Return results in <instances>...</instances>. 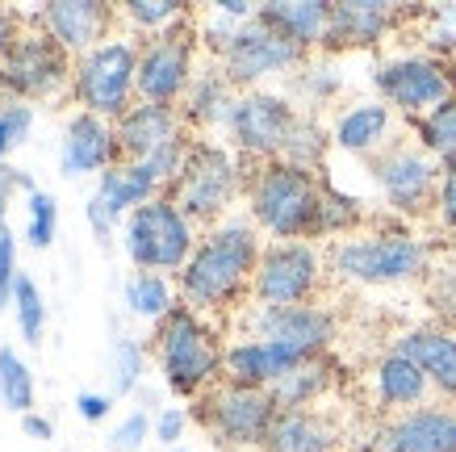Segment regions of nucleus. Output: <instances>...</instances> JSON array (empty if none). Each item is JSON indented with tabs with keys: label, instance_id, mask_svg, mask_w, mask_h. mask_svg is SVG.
I'll return each mask as SVG.
<instances>
[{
	"label": "nucleus",
	"instance_id": "nucleus-35",
	"mask_svg": "<svg viewBox=\"0 0 456 452\" xmlns=\"http://www.w3.org/2000/svg\"><path fill=\"white\" fill-rule=\"evenodd\" d=\"M339 88H344V76H339L331 63H314V59H305L302 68L293 71V93L302 96L305 105H327Z\"/></svg>",
	"mask_w": 456,
	"mask_h": 452
},
{
	"label": "nucleus",
	"instance_id": "nucleus-45",
	"mask_svg": "<svg viewBox=\"0 0 456 452\" xmlns=\"http://www.w3.org/2000/svg\"><path fill=\"white\" fill-rule=\"evenodd\" d=\"M184 427H189V411H184V407H164V411L155 415V431H151V436L159 440V444H167V448H172V444L184 436Z\"/></svg>",
	"mask_w": 456,
	"mask_h": 452
},
{
	"label": "nucleus",
	"instance_id": "nucleus-10",
	"mask_svg": "<svg viewBox=\"0 0 456 452\" xmlns=\"http://www.w3.org/2000/svg\"><path fill=\"white\" fill-rule=\"evenodd\" d=\"M197 76V34L189 21L151 34L139 51V101L151 105H172L180 110V101L189 93V84Z\"/></svg>",
	"mask_w": 456,
	"mask_h": 452
},
{
	"label": "nucleus",
	"instance_id": "nucleus-14",
	"mask_svg": "<svg viewBox=\"0 0 456 452\" xmlns=\"http://www.w3.org/2000/svg\"><path fill=\"white\" fill-rule=\"evenodd\" d=\"M305 59H310L305 51H297L293 42H285L277 29L264 26L260 13H256V21L239 26L235 42H231L226 55L218 59V68L226 71V80L235 84L239 93H251V88H260V84L273 80V76H293Z\"/></svg>",
	"mask_w": 456,
	"mask_h": 452
},
{
	"label": "nucleus",
	"instance_id": "nucleus-17",
	"mask_svg": "<svg viewBox=\"0 0 456 452\" xmlns=\"http://www.w3.org/2000/svg\"><path fill=\"white\" fill-rule=\"evenodd\" d=\"M251 335L256 340L285 343L302 357H322L335 340V315L327 306L302 301V306H256L251 310Z\"/></svg>",
	"mask_w": 456,
	"mask_h": 452
},
{
	"label": "nucleus",
	"instance_id": "nucleus-24",
	"mask_svg": "<svg viewBox=\"0 0 456 452\" xmlns=\"http://www.w3.org/2000/svg\"><path fill=\"white\" fill-rule=\"evenodd\" d=\"M394 352L406 360H415L428 373V382L436 394L456 402V331L452 327H419L394 340Z\"/></svg>",
	"mask_w": 456,
	"mask_h": 452
},
{
	"label": "nucleus",
	"instance_id": "nucleus-28",
	"mask_svg": "<svg viewBox=\"0 0 456 452\" xmlns=\"http://www.w3.org/2000/svg\"><path fill=\"white\" fill-rule=\"evenodd\" d=\"M389 126H394V110L386 101H356L331 122V147L347 155H377L386 147Z\"/></svg>",
	"mask_w": 456,
	"mask_h": 452
},
{
	"label": "nucleus",
	"instance_id": "nucleus-8",
	"mask_svg": "<svg viewBox=\"0 0 456 452\" xmlns=\"http://www.w3.org/2000/svg\"><path fill=\"white\" fill-rule=\"evenodd\" d=\"M201 423L209 427V436L231 444V448H264V440L277 423L281 407L273 402L268 390L239 382H218L214 390L201 394Z\"/></svg>",
	"mask_w": 456,
	"mask_h": 452
},
{
	"label": "nucleus",
	"instance_id": "nucleus-1",
	"mask_svg": "<svg viewBox=\"0 0 456 452\" xmlns=\"http://www.w3.org/2000/svg\"><path fill=\"white\" fill-rule=\"evenodd\" d=\"M260 251H264V243H260V226L256 222L239 218V214L222 218L218 226H209L206 239L189 256V264L180 268V276H176L180 301L193 306L197 315L231 306L243 289H251Z\"/></svg>",
	"mask_w": 456,
	"mask_h": 452
},
{
	"label": "nucleus",
	"instance_id": "nucleus-20",
	"mask_svg": "<svg viewBox=\"0 0 456 452\" xmlns=\"http://www.w3.org/2000/svg\"><path fill=\"white\" fill-rule=\"evenodd\" d=\"M118 130V147L122 160H151L155 151H164L167 143H176L184 130V118L172 105H151V101H134L130 110L113 122Z\"/></svg>",
	"mask_w": 456,
	"mask_h": 452
},
{
	"label": "nucleus",
	"instance_id": "nucleus-49",
	"mask_svg": "<svg viewBox=\"0 0 456 452\" xmlns=\"http://www.w3.org/2000/svg\"><path fill=\"white\" fill-rule=\"evenodd\" d=\"M17 42V21L9 13H0V59L9 55V46Z\"/></svg>",
	"mask_w": 456,
	"mask_h": 452
},
{
	"label": "nucleus",
	"instance_id": "nucleus-13",
	"mask_svg": "<svg viewBox=\"0 0 456 452\" xmlns=\"http://www.w3.org/2000/svg\"><path fill=\"white\" fill-rule=\"evenodd\" d=\"M369 172H373L386 206L398 214H419V210L436 206V197H440V164L415 143H386L373 155Z\"/></svg>",
	"mask_w": 456,
	"mask_h": 452
},
{
	"label": "nucleus",
	"instance_id": "nucleus-5",
	"mask_svg": "<svg viewBox=\"0 0 456 452\" xmlns=\"http://www.w3.org/2000/svg\"><path fill=\"white\" fill-rule=\"evenodd\" d=\"M239 193H248L243 155L226 143H214V138H193L184 172L172 180V189L164 197H172L193 222L218 226L222 218H231L226 210L235 206Z\"/></svg>",
	"mask_w": 456,
	"mask_h": 452
},
{
	"label": "nucleus",
	"instance_id": "nucleus-21",
	"mask_svg": "<svg viewBox=\"0 0 456 452\" xmlns=\"http://www.w3.org/2000/svg\"><path fill=\"white\" fill-rule=\"evenodd\" d=\"M302 360V352H293L285 343H273V340H239L226 348V365H222V382H239V385H256V390H273V385L293 373Z\"/></svg>",
	"mask_w": 456,
	"mask_h": 452
},
{
	"label": "nucleus",
	"instance_id": "nucleus-23",
	"mask_svg": "<svg viewBox=\"0 0 456 452\" xmlns=\"http://www.w3.org/2000/svg\"><path fill=\"white\" fill-rule=\"evenodd\" d=\"M113 13L97 0H55L42 9V29L63 46V51H76V55H88L93 46H101V34L110 29Z\"/></svg>",
	"mask_w": 456,
	"mask_h": 452
},
{
	"label": "nucleus",
	"instance_id": "nucleus-33",
	"mask_svg": "<svg viewBox=\"0 0 456 452\" xmlns=\"http://www.w3.org/2000/svg\"><path fill=\"white\" fill-rule=\"evenodd\" d=\"M327 151H331V130L318 122L314 113H302L297 126H293L289 143H285V151H281V160L293 168H305V172H322Z\"/></svg>",
	"mask_w": 456,
	"mask_h": 452
},
{
	"label": "nucleus",
	"instance_id": "nucleus-30",
	"mask_svg": "<svg viewBox=\"0 0 456 452\" xmlns=\"http://www.w3.org/2000/svg\"><path fill=\"white\" fill-rule=\"evenodd\" d=\"M327 385H331V365H327V357H310L293 373H285L268 394H273V402H277L281 411H314V402L327 394Z\"/></svg>",
	"mask_w": 456,
	"mask_h": 452
},
{
	"label": "nucleus",
	"instance_id": "nucleus-12",
	"mask_svg": "<svg viewBox=\"0 0 456 452\" xmlns=\"http://www.w3.org/2000/svg\"><path fill=\"white\" fill-rule=\"evenodd\" d=\"M373 84L389 110L423 118L448 96H456V76L440 55H398L373 71Z\"/></svg>",
	"mask_w": 456,
	"mask_h": 452
},
{
	"label": "nucleus",
	"instance_id": "nucleus-47",
	"mask_svg": "<svg viewBox=\"0 0 456 452\" xmlns=\"http://www.w3.org/2000/svg\"><path fill=\"white\" fill-rule=\"evenodd\" d=\"M76 411H80L88 423H101V419L113 411V394H93V390H88V394L76 398Z\"/></svg>",
	"mask_w": 456,
	"mask_h": 452
},
{
	"label": "nucleus",
	"instance_id": "nucleus-43",
	"mask_svg": "<svg viewBox=\"0 0 456 452\" xmlns=\"http://www.w3.org/2000/svg\"><path fill=\"white\" fill-rule=\"evenodd\" d=\"M428 46L431 55H448L456 51V4H440L431 9V29H428Z\"/></svg>",
	"mask_w": 456,
	"mask_h": 452
},
{
	"label": "nucleus",
	"instance_id": "nucleus-48",
	"mask_svg": "<svg viewBox=\"0 0 456 452\" xmlns=\"http://www.w3.org/2000/svg\"><path fill=\"white\" fill-rule=\"evenodd\" d=\"M21 427H26V436H34V440H51V436H55V427L46 423V419H38L34 411L21 415Z\"/></svg>",
	"mask_w": 456,
	"mask_h": 452
},
{
	"label": "nucleus",
	"instance_id": "nucleus-29",
	"mask_svg": "<svg viewBox=\"0 0 456 452\" xmlns=\"http://www.w3.org/2000/svg\"><path fill=\"white\" fill-rule=\"evenodd\" d=\"M264 452H339V431L318 411H281Z\"/></svg>",
	"mask_w": 456,
	"mask_h": 452
},
{
	"label": "nucleus",
	"instance_id": "nucleus-32",
	"mask_svg": "<svg viewBox=\"0 0 456 452\" xmlns=\"http://www.w3.org/2000/svg\"><path fill=\"white\" fill-rule=\"evenodd\" d=\"M126 310L130 315L147 318V323H164L172 310H176V289L164 273H134L122 289Z\"/></svg>",
	"mask_w": 456,
	"mask_h": 452
},
{
	"label": "nucleus",
	"instance_id": "nucleus-46",
	"mask_svg": "<svg viewBox=\"0 0 456 452\" xmlns=\"http://www.w3.org/2000/svg\"><path fill=\"white\" fill-rule=\"evenodd\" d=\"M17 189L34 193V185H29V177H26V172H17L13 164H0V231H4V218H9V206H13V193Z\"/></svg>",
	"mask_w": 456,
	"mask_h": 452
},
{
	"label": "nucleus",
	"instance_id": "nucleus-19",
	"mask_svg": "<svg viewBox=\"0 0 456 452\" xmlns=\"http://www.w3.org/2000/svg\"><path fill=\"white\" fill-rule=\"evenodd\" d=\"M113 164H122V147H118V130L113 122L97 118V113H76L63 130V151H59V168L63 177H88V172H110Z\"/></svg>",
	"mask_w": 456,
	"mask_h": 452
},
{
	"label": "nucleus",
	"instance_id": "nucleus-26",
	"mask_svg": "<svg viewBox=\"0 0 456 452\" xmlns=\"http://www.w3.org/2000/svg\"><path fill=\"white\" fill-rule=\"evenodd\" d=\"M373 394H377V407H381V411L402 415V411H415V407L428 402L431 382L415 360H406L402 352L389 348L373 369Z\"/></svg>",
	"mask_w": 456,
	"mask_h": 452
},
{
	"label": "nucleus",
	"instance_id": "nucleus-6",
	"mask_svg": "<svg viewBox=\"0 0 456 452\" xmlns=\"http://www.w3.org/2000/svg\"><path fill=\"white\" fill-rule=\"evenodd\" d=\"M126 256L139 273H176L197 251V222L172 201V197H151L139 206L122 226Z\"/></svg>",
	"mask_w": 456,
	"mask_h": 452
},
{
	"label": "nucleus",
	"instance_id": "nucleus-18",
	"mask_svg": "<svg viewBox=\"0 0 456 452\" xmlns=\"http://www.w3.org/2000/svg\"><path fill=\"white\" fill-rule=\"evenodd\" d=\"M377 452H456V407H415L377 431Z\"/></svg>",
	"mask_w": 456,
	"mask_h": 452
},
{
	"label": "nucleus",
	"instance_id": "nucleus-7",
	"mask_svg": "<svg viewBox=\"0 0 456 452\" xmlns=\"http://www.w3.org/2000/svg\"><path fill=\"white\" fill-rule=\"evenodd\" d=\"M71 88L84 113L118 122L139 101V46H130L126 38H105L88 55H80Z\"/></svg>",
	"mask_w": 456,
	"mask_h": 452
},
{
	"label": "nucleus",
	"instance_id": "nucleus-27",
	"mask_svg": "<svg viewBox=\"0 0 456 452\" xmlns=\"http://www.w3.org/2000/svg\"><path fill=\"white\" fill-rule=\"evenodd\" d=\"M260 21L273 26L285 42H293L297 51H314L327 42V26H331V4L322 0H277V4H260Z\"/></svg>",
	"mask_w": 456,
	"mask_h": 452
},
{
	"label": "nucleus",
	"instance_id": "nucleus-15",
	"mask_svg": "<svg viewBox=\"0 0 456 452\" xmlns=\"http://www.w3.org/2000/svg\"><path fill=\"white\" fill-rule=\"evenodd\" d=\"M71 76L76 71L68 63V51L51 34H17L9 55L0 59V88H9L21 105L55 96Z\"/></svg>",
	"mask_w": 456,
	"mask_h": 452
},
{
	"label": "nucleus",
	"instance_id": "nucleus-41",
	"mask_svg": "<svg viewBox=\"0 0 456 452\" xmlns=\"http://www.w3.org/2000/svg\"><path fill=\"white\" fill-rule=\"evenodd\" d=\"M29 126H34L29 105H21V101L0 105V164H9V151H17L29 138Z\"/></svg>",
	"mask_w": 456,
	"mask_h": 452
},
{
	"label": "nucleus",
	"instance_id": "nucleus-39",
	"mask_svg": "<svg viewBox=\"0 0 456 452\" xmlns=\"http://www.w3.org/2000/svg\"><path fill=\"white\" fill-rule=\"evenodd\" d=\"M428 301L444 323L456 327V260H440L428 268Z\"/></svg>",
	"mask_w": 456,
	"mask_h": 452
},
{
	"label": "nucleus",
	"instance_id": "nucleus-3",
	"mask_svg": "<svg viewBox=\"0 0 456 452\" xmlns=\"http://www.w3.org/2000/svg\"><path fill=\"white\" fill-rule=\"evenodd\" d=\"M155 360L172 394L193 398L218 385L226 348L193 306H176L164 323H155Z\"/></svg>",
	"mask_w": 456,
	"mask_h": 452
},
{
	"label": "nucleus",
	"instance_id": "nucleus-44",
	"mask_svg": "<svg viewBox=\"0 0 456 452\" xmlns=\"http://www.w3.org/2000/svg\"><path fill=\"white\" fill-rule=\"evenodd\" d=\"M17 243L9 226L0 231V310H4V301H13V285H17Z\"/></svg>",
	"mask_w": 456,
	"mask_h": 452
},
{
	"label": "nucleus",
	"instance_id": "nucleus-2",
	"mask_svg": "<svg viewBox=\"0 0 456 452\" xmlns=\"http://www.w3.org/2000/svg\"><path fill=\"white\" fill-rule=\"evenodd\" d=\"M248 210L251 222L277 243L322 239V177L268 160L248 177Z\"/></svg>",
	"mask_w": 456,
	"mask_h": 452
},
{
	"label": "nucleus",
	"instance_id": "nucleus-16",
	"mask_svg": "<svg viewBox=\"0 0 456 452\" xmlns=\"http://www.w3.org/2000/svg\"><path fill=\"white\" fill-rule=\"evenodd\" d=\"M151 197H164V185L155 180V172L142 160H122L110 172H101L97 193L88 197V226L97 239H110L113 226L130 218L139 206H147Z\"/></svg>",
	"mask_w": 456,
	"mask_h": 452
},
{
	"label": "nucleus",
	"instance_id": "nucleus-31",
	"mask_svg": "<svg viewBox=\"0 0 456 452\" xmlns=\"http://www.w3.org/2000/svg\"><path fill=\"white\" fill-rule=\"evenodd\" d=\"M415 135L419 147L428 151L444 172H456V96H448L444 105L415 118Z\"/></svg>",
	"mask_w": 456,
	"mask_h": 452
},
{
	"label": "nucleus",
	"instance_id": "nucleus-42",
	"mask_svg": "<svg viewBox=\"0 0 456 452\" xmlns=\"http://www.w3.org/2000/svg\"><path fill=\"white\" fill-rule=\"evenodd\" d=\"M155 431V419L147 411H130L122 423L110 431V448L113 452H139L147 444V436Z\"/></svg>",
	"mask_w": 456,
	"mask_h": 452
},
{
	"label": "nucleus",
	"instance_id": "nucleus-25",
	"mask_svg": "<svg viewBox=\"0 0 456 452\" xmlns=\"http://www.w3.org/2000/svg\"><path fill=\"white\" fill-rule=\"evenodd\" d=\"M239 101V88L226 80V71L214 63V68L197 71L189 93L180 101V118H184V130H226L231 122V110Z\"/></svg>",
	"mask_w": 456,
	"mask_h": 452
},
{
	"label": "nucleus",
	"instance_id": "nucleus-38",
	"mask_svg": "<svg viewBox=\"0 0 456 452\" xmlns=\"http://www.w3.org/2000/svg\"><path fill=\"white\" fill-rule=\"evenodd\" d=\"M147 373V352L139 340H118L113 343V398H126Z\"/></svg>",
	"mask_w": 456,
	"mask_h": 452
},
{
	"label": "nucleus",
	"instance_id": "nucleus-40",
	"mask_svg": "<svg viewBox=\"0 0 456 452\" xmlns=\"http://www.w3.org/2000/svg\"><path fill=\"white\" fill-rule=\"evenodd\" d=\"M55 231H59L55 197H51V193H42V189H34L29 193V231H26V239L34 247H51L55 243Z\"/></svg>",
	"mask_w": 456,
	"mask_h": 452
},
{
	"label": "nucleus",
	"instance_id": "nucleus-50",
	"mask_svg": "<svg viewBox=\"0 0 456 452\" xmlns=\"http://www.w3.org/2000/svg\"><path fill=\"white\" fill-rule=\"evenodd\" d=\"M176 452H189V448H176Z\"/></svg>",
	"mask_w": 456,
	"mask_h": 452
},
{
	"label": "nucleus",
	"instance_id": "nucleus-4",
	"mask_svg": "<svg viewBox=\"0 0 456 452\" xmlns=\"http://www.w3.org/2000/svg\"><path fill=\"white\" fill-rule=\"evenodd\" d=\"M327 268L339 281L352 285H402V281H419L431 268L428 243L411 231H364L335 239L327 251Z\"/></svg>",
	"mask_w": 456,
	"mask_h": 452
},
{
	"label": "nucleus",
	"instance_id": "nucleus-11",
	"mask_svg": "<svg viewBox=\"0 0 456 452\" xmlns=\"http://www.w3.org/2000/svg\"><path fill=\"white\" fill-rule=\"evenodd\" d=\"M322 273L327 260L314 243H268L251 276V298L256 306H302L314 301Z\"/></svg>",
	"mask_w": 456,
	"mask_h": 452
},
{
	"label": "nucleus",
	"instance_id": "nucleus-34",
	"mask_svg": "<svg viewBox=\"0 0 456 452\" xmlns=\"http://www.w3.org/2000/svg\"><path fill=\"white\" fill-rule=\"evenodd\" d=\"M0 402L17 415L34 411V373L13 348H0Z\"/></svg>",
	"mask_w": 456,
	"mask_h": 452
},
{
	"label": "nucleus",
	"instance_id": "nucleus-36",
	"mask_svg": "<svg viewBox=\"0 0 456 452\" xmlns=\"http://www.w3.org/2000/svg\"><path fill=\"white\" fill-rule=\"evenodd\" d=\"M126 17L147 34H164V29L189 21V9L176 0H134V4H126Z\"/></svg>",
	"mask_w": 456,
	"mask_h": 452
},
{
	"label": "nucleus",
	"instance_id": "nucleus-22",
	"mask_svg": "<svg viewBox=\"0 0 456 452\" xmlns=\"http://www.w3.org/2000/svg\"><path fill=\"white\" fill-rule=\"evenodd\" d=\"M402 21L398 4L386 0H344L331 4V26H327V51H356V46H377L389 29Z\"/></svg>",
	"mask_w": 456,
	"mask_h": 452
},
{
	"label": "nucleus",
	"instance_id": "nucleus-37",
	"mask_svg": "<svg viewBox=\"0 0 456 452\" xmlns=\"http://www.w3.org/2000/svg\"><path fill=\"white\" fill-rule=\"evenodd\" d=\"M13 306H17V327H21L26 343H34V348H38L42 323H46V306H42L38 285H34L26 273L17 276V285H13Z\"/></svg>",
	"mask_w": 456,
	"mask_h": 452
},
{
	"label": "nucleus",
	"instance_id": "nucleus-9",
	"mask_svg": "<svg viewBox=\"0 0 456 452\" xmlns=\"http://www.w3.org/2000/svg\"><path fill=\"white\" fill-rule=\"evenodd\" d=\"M297 118L302 110L293 105V96L273 93V88H251V93H239L231 122H226V138L243 160L268 164V160H281Z\"/></svg>",
	"mask_w": 456,
	"mask_h": 452
}]
</instances>
